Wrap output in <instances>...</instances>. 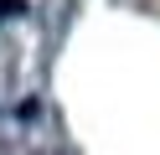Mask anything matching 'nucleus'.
<instances>
[{
  "label": "nucleus",
  "instance_id": "nucleus-1",
  "mask_svg": "<svg viewBox=\"0 0 160 155\" xmlns=\"http://www.w3.org/2000/svg\"><path fill=\"white\" fill-rule=\"evenodd\" d=\"M16 10H26L21 0H0V16H16Z\"/></svg>",
  "mask_w": 160,
  "mask_h": 155
}]
</instances>
